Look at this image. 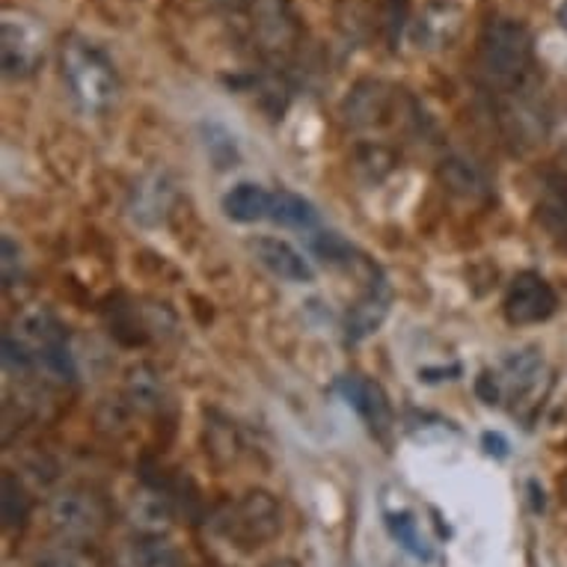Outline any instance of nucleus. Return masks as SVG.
<instances>
[{
	"label": "nucleus",
	"mask_w": 567,
	"mask_h": 567,
	"mask_svg": "<svg viewBox=\"0 0 567 567\" xmlns=\"http://www.w3.org/2000/svg\"><path fill=\"white\" fill-rule=\"evenodd\" d=\"M532 33L514 19H491L478 37V75L491 90H514L529 75Z\"/></svg>",
	"instance_id": "1"
},
{
	"label": "nucleus",
	"mask_w": 567,
	"mask_h": 567,
	"mask_svg": "<svg viewBox=\"0 0 567 567\" xmlns=\"http://www.w3.org/2000/svg\"><path fill=\"white\" fill-rule=\"evenodd\" d=\"M60 60H63L65 84L84 111L102 113L120 99V75L99 45L72 37L63 45Z\"/></svg>",
	"instance_id": "2"
},
{
	"label": "nucleus",
	"mask_w": 567,
	"mask_h": 567,
	"mask_svg": "<svg viewBox=\"0 0 567 567\" xmlns=\"http://www.w3.org/2000/svg\"><path fill=\"white\" fill-rule=\"evenodd\" d=\"M12 339H19L37 360V369L60 383L75 381V363L65 348V327L48 307H28L12 324Z\"/></svg>",
	"instance_id": "3"
},
{
	"label": "nucleus",
	"mask_w": 567,
	"mask_h": 567,
	"mask_svg": "<svg viewBox=\"0 0 567 567\" xmlns=\"http://www.w3.org/2000/svg\"><path fill=\"white\" fill-rule=\"evenodd\" d=\"M220 535L238 549L268 547L282 532V508L268 491L244 493L241 499L220 514Z\"/></svg>",
	"instance_id": "4"
},
{
	"label": "nucleus",
	"mask_w": 567,
	"mask_h": 567,
	"mask_svg": "<svg viewBox=\"0 0 567 567\" xmlns=\"http://www.w3.org/2000/svg\"><path fill=\"white\" fill-rule=\"evenodd\" d=\"M45 514L48 526L69 544L99 538L107 526V508H104L102 499L95 493L81 491V487L54 493L48 499Z\"/></svg>",
	"instance_id": "5"
},
{
	"label": "nucleus",
	"mask_w": 567,
	"mask_h": 567,
	"mask_svg": "<svg viewBox=\"0 0 567 567\" xmlns=\"http://www.w3.org/2000/svg\"><path fill=\"white\" fill-rule=\"evenodd\" d=\"M250 28L252 42L259 45L265 56H289L300 45L303 21L291 0H250Z\"/></svg>",
	"instance_id": "6"
},
{
	"label": "nucleus",
	"mask_w": 567,
	"mask_h": 567,
	"mask_svg": "<svg viewBox=\"0 0 567 567\" xmlns=\"http://www.w3.org/2000/svg\"><path fill=\"white\" fill-rule=\"evenodd\" d=\"M0 42H3V72L10 78L33 75L45 56V33L24 12H7L0 24Z\"/></svg>",
	"instance_id": "7"
},
{
	"label": "nucleus",
	"mask_w": 567,
	"mask_h": 567,
	"mask_svg": "<svg viewBox=\"0 0 567 567\" xmlns=\"http://www.w3.org/2000/svg\"><path fill=\"white\" fill-rule=\"evenodd\" d=\"M558 307V298L547 279L535 274V270H523L512 279V286L505 291L503 312L508 324L529 327L547 321Z\"/></svg>",
	"instance_id": "8"
},
{
	"label": "nucleus",
	"mask_w": 567,
	"mask_h": 567,
	"mask_svg": "<svg viewBox=\"0 0 567 567\" xmlns=\"http://www.w3.org/2000/svg\"><path fill=\"white\" fill-rule=\"evenodd\" d=\"M339 392H342L344 401L360 413V419L369 425L372 434H378V437H386V434H390L392 408L381 383L372 381V378H365V374H348V378L339 381Z\"/></svg>",
	"instance_id": "9"
},
{
	"label": "nucleus",
	"mask_w": 567,
	"mask_h": 567,
	"mask_svg": "<svg viewBox=\"0 0 567 567\" xmlns=\"http://www.w3.org/2000/svg\"><path fill=\"white\" fill-rule=\"evenodd\" d=\"M390 286L383 279H369L365 291L357 298V303H353L348 318H344V336H348V342H363V339L378 333L383 321H386V316H390Z\"/></svg>",
	"instance_id": "10"
},
{
	"label": "nucleus",
	"mask_w": 567,
	"mask_h": 567,
	"mask_svg": "<svg viewBox=\"0 0 567 567\" xmlns=\"http://www.w3.org/2000/svg\"><path fill=\"white\" fill-rule=\"evenodd\" d=\"M250 250L261 268L270 270L274 277L286 279V282H303V286L316 282L312 265L289 241H282V238H270V235L252 238Z\"/></svg>",
	"instance_id": "11"
},
{
	"label": "nucleus",
	"mask_w": 567,
	"mask_h": 567,
	"mask_svg": "<svg viewBox=\"0 0 567 567\" xmlns=\"http://www.w3.org/2000/svg\"><path fill=\"white\" fill-rule=\"evenodd\" d=\"M125 404L128 410H137L143 416H161L169 404V392L167 383L161 378V372L150 363H137L131 365L125 372Z\"/></svg>",
	"instance_id": "12"
},
{
	"label": "nucleus",
	"mask_w": 567,
	"mask_h": 567,
	"mask_svg": "<svg viewBox=\"0 0 567 567\" xmlns=\"http://www.w3.org/2000/svg\"><path fill=\"white\" fill-rule=\"evenodd\" d=\"M128 523L143 538H164L173 526V503L161 487H140L128 499Z\"/></svg>",
	"instance_id": "13"
},
{
	"label": "nucleus",
	"mask_w": 567,
	"mask_h": 567,
	"mask_svg": "<svg viewBox=\"0 0 567 567\" xmlns=\"http://www.w3.org/2000/svg\"><path fill=\"white\" fill-rule=\"evenodd\" d=\"M173 199H176V187L167 173H152L131 194V217L143 226H158L167 217Z\"/></svg>",
	"instance_id": "14"
},
{
	"label": "nucleus",
	"mask_w": 567,
	"mask_h": 567,
	"mask_svg": "<svg viewBox=\"0 0 567 567\" xmlns=\"http://www.w3.org/2000/svg\"><path fill=\"white\" fill-rule=\"evenodd\" d=\"M342 111L353 128H372V125L386 122V116L392 113V95L381 81H363L344 99Z\"/></svg>",
	"instance_id": "15"
},
{
	"label": "nucleus",
	"mask_w": 567,
	"mask_h": 567,
	"mask_svg": "<svg viewBox=\"0 0 567 567\" xmlns=\"http://www.w3.org/2000/svg\"><path fill=\"white\" fill-rule=\"evenodd\" d=\"M544 378H547L544 357H540L535 348H526V351L512 353V357L505 360L499 383H503V390L512 395V401L526 404V399L540 390V381H544Z\"/></svg>",
	"instance_id": "16"
},
{
	"label": "nucleus",
	"mask_w": 567,
	"mask_h": 567,
	"mask_svg": "<svg viewBox=\"0 0 567 567\" xmlns=\"http://www.w3.org/2000/svg\"><path fill=\"white\" fill-rule=\"evenodd\" d=\"M440 182L452 196H461L466 203H482L491 194V182L475 161L464 158V155H452L440 164L437 169Z\"/></svg>",
	"instance_id": "17"
},
{
	"label": "nucleus",
	"mask_w": 567,
	"mask_h": 567,
	"mask_svg": "<svg viewBox=\"0 0 567 567\" xmlns=\"http://www.w3.org/2000/svg\"><path fill=\"white\" fill-rule=\"evenodd\" d=\"M464 24V10L452 0H431L416 21V42H429V48H440L457 37Z\"/></svg>",
	"instance_id": "18"
},
{
	"label": "nucleus",
	"mask_w": 567,
	"mask_h": 567,
	"mask_svg": "<svg viewBox=\"0 0 567 567\" xmlns=\"http://www.w3.org/2000/svg\"><path fill=\"white\" fill-rule=\"evenodd\" d=\"M113 567H185V558L167 538H140L116 549Z\"/></svg>",
	"instance_id": "19"
},
{
	"label": "nucleus",
	"mask_w": 567,
	"mask_h": 567,
	"mask_svg": "<svg viewBox=\"0 0 567 567\" xmlns=\"http://www.w3.org/2000/svg\"><path fill=\"white\" fill-rule=\"evenodd\" d=\"M270 203H274L270 190L256 182H238L224 196V215L233 224H259V220H270Z\"/></svg>",
	"instance_id": "20"
},
{
	"label": "nucleus",
	"mask_w": 567,
	"mask_h": 567,
	"mask_svg": "<svg viewBox=\"0 0 567 567\" xmlns=\"http://www.w3.org/2000/svg\"><path fill=\"white\" fill-rule=\"evenodd\" d=\"M33 499H30L28 487L21 484L12 473H3L0 478V520L7 532H21L30 517Z\"/></svg>",
	"instance_id": "21"
},
{
	"label": "nucleus",
	"mask_w": 567,
	"mask_h": 567,
	"mask_svg": "<svg viewBox=\"0 0 567 567\" xmlns=\"http://www.w3.org/2000/svg\"><path fill=\"white\" fill-rule=\"evenodd\" d=\"M270 220L279 226H291V229H309L316 226L318 215L309 199L291 194V190H277L274 203H270Z\"/></svg>",
	"instance_id": "22"
},
{
	"label": "nucleus",
	"mask_w": 567,
	"mask_h": 567,
	"mask_svg": "<svg viewBox=\"0 0 567 567\" xmlns=\"http://www.w3.org/2000/svg\"><path fill=\"white\" fill-rule=\"evenodd\" d=\"M540 220L553 233L567 229V176H549L544 187V199L538 205Z\"/></svg>",
	"instance_id": "23"
},
{
	"label": "nucleus",
	"mask_w": 567,
	"mask_h": 567,
	"mask_svg": "<svg viewBox=\"0 0 567 567\" xmlns=\"http://www.w3.org/2000/svg\"><path fill=\"white\" fill-rule=\"evenodd\" d=\"M386 526H390L392 538L401 544V549H408L410 556L429 561L431 547L425 544V538H422V532H419L416 520H413L410 514H390V517H386Z\"/></svg>",
	"instance_id": "24"
},
{
	"label": "nucleus",
	"mask_w": 567,
	"mask_h": 567,
	"mask_svg": "<svg viewBox=\"0 0 567 567\" xmlns=\"http://www.w3.org/2000/svg\"><path fill=\"white\" fill-rule=\"evenodd\" d=\"M205 131V150L212 155L217 167H235V161H238V150H235V140L226 134L220 125H203Z\"/></svg>",
	"instance_id": "25"
},
{
	"label": "nucleus",
	"mask_w": 567,
	"mask_h": 567,
	"mask_svg": "<svg viewBox=\"0 0 567 567\" xmlns=\"http://www.w3.org/2000/svg\"><path fill=\"white\" fill-rule=\"evenodd\" d=\"M24 274V256H21V247L12 241L10 235H3L0 241V277H3V286L10 289L16 286Z\"/></svg>",
	"instance_id": "26"
},
{
	"label": "nucleus",
	"mask_w": 567,
	"mask_h": 567,
	"mask_svg": "<svg viewBox=\"0 0 567 567\" xmlns=\"http://www.w3.org/2000/svg\"><path fill=\"white\" fill-rule=\"evenodd\" d=\"M42 567H99V561H95L93 556H86L84 549L65 547V549H56V553H51Z\"/></svg>",
	"instance_id": "27"
},
{
	"label": "nucleus",
	"mask_w": 567,
	"mask_h": 567,
	"mask_svg": "<svg viewBox=\"0 0 567 567\" xmlns=\"http://www.w3.org/2000/svg\"><path fill=\"white\" fill-rule=\"evenodd\" d=\"M475 392H478V399H482L484 404H496V401H499V395H503V383H499V374L484 372L482 378H478V383H475Z\"/></svg>",
	"instance_id": "28"
},
{
	"label": "nucleus",
	"mask_w": 567,
	"mask_h": 567,
	"mask_svg": "<svg viewBox=\"0 0 567 567\" xmlns=\"http://www.w3.org/2000/svg\"><path fill=\"white\" fill-rule=\"evenodd\" d=\"M482 446H484V452H487V455H496V457L508 455V440H505L503 434H496V431H493V434H491V431L484 434Z\"/></svg>",
	"instance_id": "29"
},
{
	"label": "nucleus",
	"mask_w": 567,
	"mask_h": 567,
	"mask_svg": "<svg viewBox=\"0 0 567 567\" xmlns=\"http://www.w3.org/2000/svg\"><path fill=\"white\" fill-rule=\"evenodd\" d=\"M212 7H217V10H241V7H247L250 0H208Z\"/></svg>",
	"instance_id": "30"
},
{
	"label": "nucleus",
	"mask_w": 567,
	"mask_h": 567,
	"mask_svg": "<svg viewBox=\"0 0 567 567\" xmlns=\"http://www.w3.org/2000/svg\"><path fill=\"white\" fill-rule=\"evenodd\" d=\"M268 567H300L298 561H291V558H279V561H270Z\"/></svg>",
	"instance_id": "31"
},
{
	"label": "nucleus",
	"mask_w": 567,
	"mask_h": 567,
	"mask_svg": "<svg viewBox=\"0 0 567 567\" xmlns=\"http://www.w3.org/2000/svg\"><path fill=\"white\" fill-rule=\"evenodd\" d=\"M561 24H567V3H565V10H561Z\"/></svg>",
	"instance_id": "32"
},
{
	"label": "nucleus",
	"mask_w": 567,
	"mask_h": 567,
	"mask_svg": "<svg viewBox=\"0 0 567 567\" xmlns=\"http://www.w3.org/2000/svg\"><path fill=\"white\" fill-rule=\"evenodd\" d=\"M565 491H567V482H565Z\"/></svg>",
	"instance_id": "33"
}]
</instances>
